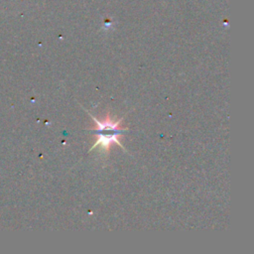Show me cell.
I'll return each mask as SVG.
<instances>
[{"label":"cell","instance_id":"1","mask_svg":"<svg viewBox=\"0 0 254 254\" xmlns=\"http://www.w3.org/2000/svg\"><path fill=\"white\" fill-rule=\"evenodd\" d=\"M90 116L93 119V121L96 123V127L90 128L89 130H93L97 135V139L93 144V146L90 148V151L93 150L95 147H100V150L107 152L112 143H115L120 147H122L119 137L122 135L124 131H127V128L120 127L121 119L117 121H113L111 118L106 117L102 121H99L97 118L93 117L92 115Z\"/></svg>","mask_w":254,"mask_h":254}]
</instances>
